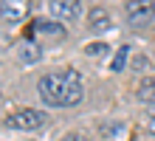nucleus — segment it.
Segmentation results:
<instances>
[{
  "instance_id": "nucleus-8",
  "label": "nucleus",
  "mask_w": 155,
  "mask_h": 141,
  "mask_svg": "<svg viewBox=\"0 0 155 141\" xmlns=\"http://www.w3.org/2000/svg\"><path fill=\"white\" fill-rule=\"evenodd\" d=\"M34 34H40L42 40H62L65 37V25L51 23V20H37L34 23Z\"/></svg>"
},
{
  "instance_id": "nucleus-6",
  "label": "nucleus",
  "mask_w": 155,
  "mask_h": 141,
  "mask_svg": "<svg viewBox=\"0 0 155 141\" xmlns=\"http://www.w3.org/2000/svg\"><path fill=\"white\" fill-rule=\"evenodd\" d=\"M110 14H107L104 12V8H90V12H87V28H90V31H93V34H107V31H110Z\"/></svg>"
},
{
  "instance_id": "nucleus-13",
  "label": "nucleus",
  "mask_w": 155,
  "mask_h": 141,
  "mask_svg": "<svg viewBox=\"0 0 155 141\" xmlns=\"http://www.w3.org/2000/svg\"><path fill=\"white\" fill-rule=\"evenodd\" d=\"M147 130H150V133H152V136H155V116H152V119H150V121H147Z\"/></svg>"
},
{
  "instance_id": "nucleus-5",
  "label": "nucleus",
  "mask_w": 155,
  "mask_h": 141,
  "mask_svg": "<svg viewBox=\"0 0 155 141\" xmlns=\"http://www.w3.org/2000/svg\"><path fill=\"white\" fill-rule=\"evenodd\" d=\"M0 17L6 23H20L28 17V3L25 0H3L0 3Z\"/></svg>"
},
{
  "instance_id": "nucleus-1",
  "label": "nucleus",
  "mask_w": 155,
  "mask_h": 141,
  "mask_svg": "<svg viewBox=\"0 0 155 141\" xmlns=\"http://www.w3.org/2000/svg\"><path fill=\"white\" fill-rule=\"evenodd\" d=\"M37 93L51 107H74L85 96V82H82V73L74 68L54 71V73H45L37 82Z\"/></svg>"
},
{
  "instance_id": "nucleus-11",
  "label": "nucleus",
  "mask_w": 155,
  "mask_h": 141,
  "mask_svg": "<svg viewBox=\"0 0 155 141\" xmlns=\"http://www.w3.org/2000/svg\"><path fill=\"white\" fill-rule=\"evenodd\" d=\"M104 51H107L104 42H93V45H87V48H85V54H90V56H99V54H104Z\"/></svg>"
},
{
  "instance_id": "nucleus-2",
  "label": "nucleus",
  "mask_w": 155,
  "mask_h": 141,
  "mask_svg": "<svg viewBox=\"0 0 155 141\" xmlns=\"http://www.w3.org/2000/svg\"><path fill=\"white\" fill-rule=\"evenodd\" d=\"M124 14L133 28H144L155 20V3L152 0H133V3L124 6Z\"/></svg>"
},
{
  "instance_id": "nucleus-7",
  "label": "nucleus",
  "mask_w": 155,
  "mask_h": 141,
  "mask_svg": "<svg viewBox=\"0 0 155 141\" xmlns=\"http://www.w3.org/2000/svg\"><path fill=\"white\" fill-rule=\"evenodd\" d=\"M17 59H20L23 65H37L42 59V45L40 42H31V40L20 42V48H17Z\"/></svg>"
},
{
  "instance_id": "nucleus-10",
  "label": "nucleus",
  "mask_w": 155,
  "mask_h": 141,
  "mask_svg": "<svg viewBox=\"0 0 155 141\" xmlns=\"http://www.w3.org/2000/svg\"><path fill=\"white\" fill-rule=\"evenodd\" d=\"M135 96H138V102H144V105L155 102V79H144L138 85V90H135Z\"/></svg>"
},
{
  "instance_id": "nucleus-3",
  "label": "nucleus",
  "mask_w": 155,
  "mask_h": 141,
  "mask_svg": "<svg viewBox=\"0 0 155 141\" xmlns=\"http://www.w3.org/2000/svg\"><path fill=\"white\" fill-rule=\"evenodd\" d=\"M42 124H45V116H42V110H37V107L14 110L12 116L6 119V127H12V130H37Z\"/></svg>"
},
{
  "instance_id": "nucleus-9",
  "label": "nucleus",
  "mask_w": 155,
  "mask_h": 141,
  "mask_svg": "<svg viewBox=\"0 0 155 141\" xmlns=\"http://www.w3.org/2000/svg\"><path fill=\"white\" fill-rule=\"evenodd\" d=\"M127 56H130V45H118V48H116V54H113V59H110V71H113V73L124 71Z\"/></svg>"
},
{
  "instance_id": "nucleus-4",
  "label": "nucleus",
  "mask_w": 155,
  "mask_h": 141,
  "mask_svg": "<svg viewBox=\"0 0 155 141\" xmlns=\"http://www.w3.org/2000/svg\"><path fill=\"white\" fill-rule=\"evenodd\" d=\"M48 12H51L54 20H59L62 25H65V23L79 20L82 3H79V0H51V3H48Z\"/></svg>"
},
{
  "instance_id": "nucleus-12",
  "label": "nucleus",
  "mask_w": 155,
  "mask_h": 141,
  "mask_svg": "<svg viewBox=\"0 0 155 141\" xmlns=\"http://www.w3.org/2000/svg\"><path fill=\"white\" fill-rule=\"evenodd\" d=\"M59 141H90L87 136H82V133H68V136H62Z\"/></svg>"
}]
</instances>
